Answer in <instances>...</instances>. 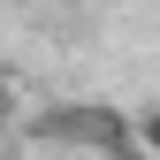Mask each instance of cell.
<instances>
[{"mask_svg":"<svg viewBox=\"0 0 160 160\" xmlns=\"http://www.w3.org/2000/svg\"><path fill=\"white\" fill-rule=\"evenodd\" d=\"M8 122H15V84L0 76V130H8Z\"/></svg>","mask_w":160,"mask_h":160,"instance_id":"3","label":"cell"},{"mask_svg":"<svg viewBox=\"0 0 160 160\" xmlns=\"http://www.w3.org/2000/svg\"><path fill=\"white\" fill-rule=\"evenodd\" d=\"M130 130H137V145H145V160H160V107H145Z\"/></svg>","mask_w":160,"mask_h":160,"instance_id":"2","label":"cell"},{"mask_svg":"<svg viewBox=\"0 0 160 160\" xmlns=\"http://www.w3.org/2000/svg\"><path fill=\"white\" fill-rule=\"evenodd\" d=\"M38 137H46V145H92L107 160H145L130 114L107 107V99H61V107H46V114H38Z\"/></svg>","mask_w":160,"mask_h":160,"instance_id":"1","label":"cell"}]
</instances>
